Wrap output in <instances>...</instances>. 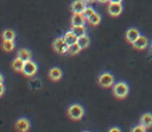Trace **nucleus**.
<instances>
[{"label":"nucleus","mask_w":152,"mask_h":132,"mask_svg":"<svg viewBox=\"0 0 152 132\" xmlns=\"http://www.w3.org/2000/svg\"><path fill=\"white\" fill-rule=\"evenodd\" d=\"M16 36V32L12 29H4L1 34L2 40H15Z\"/></svg>","instance_id":"17"},{"label":"nucleus","mask_w":152,"mask_h":132,"mask_svg":"<svg viewBox=\"0 0 152 132\" xmlns=\"http://www.w3.org/2000/svg\"><path fill=\"white\" fill-rule=\"evenodd\" d=\"M132 44L137 50H145L147 48V46H148V39H147L146 36L140 35Z\"/></svg>","instance_id":"8"},{"label":"nucleus","mask_w":152,"mask_h":132,"mask_svg":"<svg viewBox=\"0 0 152 132\" xmlns=\"http://www.w3.org/2000/svg\"><path fill=\"white\" fill-rule=\"evenodd\" d=\"M36 72H37V64L33 60L30 59V60L24 62L22 72H21V73H23V75L26 78H32L33 75H35Z\"/></svg>","instance_id":"4"},{"label":"nucleus","mask_w":152,"mask_h":132,"mask_svg":"<svg viewBox=\"0 0 152 132\" xmlns=\"http://www.w3.org/2000/svg\"><path fill=\"white\" fill-rule=\"evenodd\" d=\"M70 30L76 34L78 37H80V36H82V35H85V34H86V31H87L85 25H80V26H72V29H70Z\"/></svg>","instance_id":"20"},{"label":"nucleus","mask_w":152,"mask_h":132,"mask_svg":"<svg viewBox=\"0 0 152 132\" xmlns=\"http://www.w3.org/2000/svg\"><path fill=\"white\" fill-rule=\"evenodd\" d=\"M145 130H146V127L143 126L142 124L137 125L136 127H134V128L132 129V131H134V132H143V131H145Z\"/></svg>","instance_id":"24"},{"label":"nucleus","mask_w":152,"mask_h":132,"mask_svg":"<svg viewBox=\"0 0 152 132\" xmlns=\"http://www.w3.org/2000/svg\"><path fill=\"white\" fill-rule=\"evenodd\" d=\"M100 20H102V18H100L99 14H97L96 12H94L93 14H92L91 16L89 17L88 19H87V21H88V22L90 23L91 25H93V26H96V25L99 24Z\"/></svg>","instance_id":"21"},{"label":"nucleus","mask_w":152,"mask_h":132,"mask_svg":"<svg viewBox=\"0 0 152 132\" xmlns=\"http://www.w3.org/2000/svg\"><path fill=\"white\" fill-rule=\"evenodd\" d=\"M86 3H92V2H94V1H96V0H84Z\"/></svg>","instance_id":"29"},{"label":"nucleus","mask_w":152,"mask_h":132,"mask_svg":"<svg viewBox=\"0 0 152 132\" xmlns=\"http://www.w3.org/2000/svg\"><path fill=\"white\" fill-rule=\"evenodd\" d=\"M96 1L100 2V3H106V2H108L109 0H96Z\"/></svg>","instance_id":"30"},{"label":"nucleus","mask_w":152,"mask_h":132,"mask_svg":"<svg viewBox=\"0 0 152 132\" xmlns=\"http://www.w3.org/2000/svg\"><path fill=\"white\" fill-rule=\"evenodd\" d=\"M119 131H120L119 128H111L110 129V132H119Z\"/></svg>","instance_id":"27"},{"label":"nucleus","mask_w":152,"mask_h":132,"mask_svg":"<svg viewBox=\"0 0 152 132\" xmlns=\"http://www.w3.org/2000/svg\"><path fill=\"white\" fill-rule=\"evenodd\" d=\"M140 122H141L140 124H142L143 126H145L146 128L151 127L152 126V114H150V112L144 114L142 117H141Z\"/></svg>","instance_id":"16"},{"label":"nucleus","mask_w":152,"mask_h":132,"mask_svg":"<svg viewBox=\"0 0 152 132\" xmlns=\"http://www.w3.org/2000/svg\"><path fill=\"white\" fill-rule=\"evenodd\" d=\"M89 44H90V38H89L88 35H82L80 37H78V40H77V44L81 48V50H84V49L88 48Z\"/></svg>","instance_id":"14"},{"label":"nucleus","mask_w":152,"mask_h":132,"mask_svg":"<svg viewBox=\"0 0 152 132\" xmlns=\"http://www.w3.org/2000/svg\"><path fill=\"white\" fill-rule=\"evenodd\" d=\"M122 10H123V6L121 3H110L108 6L109 14L113 17H118L119 15H121Z\"/></svg>","instance_id":"10"},{"label":"nucleus","mask_w":152,"mask_h":132,"mask_svg":"<svg viewBox=\"0 0 152 132\" xmlns=\"http://www.w3.org/2000/svg\"><path fill=\"white\" fill-rule=\"evenodd\" d=\"M23 65H24V61L21 60L20 58H18V57L12 62V68L17 72H22Z\"/></svg>","instance_id":"19"},{"label":"nucleus","mask_w":152,"mask_h":132,"mask_svg":"<svg viewBox=\"0 0 152 132\" xmlns=\"http://www.w3.org/2000/svg\"><path fill=\"white\" fill-rule=\"evenodd\" d=\"M115 78L110 72H104L98 76V84L104 88H110L114 85Z\"/></svg>","instance_id":"5"},{"label":"nucleus","mask_w":152,"mask_h":132,"mask_svg":"<svg viewBox=\"0 0 152 132\" xmlns=\"http://www.w3.org/2000/svg\"><path fill=\"white\" fill-rule=\"evenodd\" d=\"M17 57L20 58L21 60H23L24 62L30 60L32 57V53L31 51H29L28 49H20L17 53Z\"/></svg>","instance_id":"13"},{"label":"nucleus","mask_w":152,"mask_h":132,"mask_svg":"<svg viewBox=\"0 0 152 132\" xmlns=\"http://www.w3.org/2000/svg\"><path fill=\"white\" fill-rule=\"evenodd\" d=\"M140 35H141L140 31L136 28H129L125 33L126 40H127L128 42H130V44H132V42H134Z\"/></svg>","instance_id":"12"},{"label":"nucleus","mask_w":152,"mask_h":132,"mask_svg":"<svg viewBox=\"0 0 152 132\" xmlns=\"http://www.w3.org/2000/svg\"><path fill=\"white\" fill-rule=\"evenodd\" d=\"M63 38H64V40L67 42L68 46H72V44H77V40H78V36H77L74 32H72V30L67 31V32L64 34Z\"/></svg>","instance_id":"15"},{"label":"nucleus","mask_w":152,"mask_h":132,"mask_svg":"<svg viewBox=\"0 0 152 132\" xmlns=\"http://www.w3.org/2000/svg\"><path fill=\"white\" fill-rule=\"evenodd\" d=\"M15 44L14 40H2L1 42V49L4 52H12L15 50Z\"/></svg>","instance_id":"18"},{"label":"nucleus","mask_w":152,"mask_h":132,"mask_svg":"<svg viewBox=\"0 0 152 132\" xmlns=\"http://www.w3.org/2000/svg\"><path fill=\"white\" fill-rule=\"evenodd\" d=\"M3 82H4V76H3V74L0 72V84H1V83H3Z\"/></svg>","instance_id":"28"},{"label":"nucleus","mask_w":152,"mask_h":132,"mask_svg":"<svg viewBox=\"0 0 152 132\" xmlns=\"http://www.w3.org/2000/svg\"><path fill=\"white\" fill-rule=\"evenodd\" d=\"M49 78L53 82H59L62 78V70L59 67H52L48 72Z\"/></svg>","instance_id":"9"},{"label":"nucleus","mask_w":152,"mask_h":132,"mask_svg":"<svg viewBox=\"0 0 152 132\" xmlns=\"http://www.w3.org/2000/svg\"><path fill=\"white\" fill-rule=\"evenodd\" d=\"M86 21L87 19L83 14H72V19H70V24L72 26H80V25H85Z\"/></svg>","instance_id":"11"},{"label":"nucleus","mask_w":152,"mask_h":132,"mask_svg":"<svg viewBox=\"0 0 152 132\" xmlns=\"http://www.w3.org/2000/svg\"><path fill=\"white\" fill-rule=\"evenodd\" d=\"M110 3H121L122 0H109Z\"/></svg>","instance_id":"26"},{"label":"nucleus","mask_w":152,"mask_h":132,"mask_svg":"<svg viewBox=\"0 0 152 132\" xmlns=\"http://www.w3.org/2000/svg\"><path fill=\"white\" fill-rule=\"evenodd\" d=\"M80 52H81V48L77 44H72V46H69L67 54L70 55V56H76V55L79 54Z\"/></svg>","instance_id":"22"},{"label":"nucleus","mask_w":152,"mask_h":132,"mask_svg":"<svg viewBox=\"0 0 152 132\" xmlns=\"http://www.w3.org/2000/svg\"><path fill=\"white\" fill-rule=\"evenodd\" d=\"M15 128L18 131H22V132L29 131V129H30V122L26 118H20L15 123Z\"/></svg>","instance_id":"7"},{"label":"nucleus","mask_w":152,"mask_h":132,"mask_svg":"<svg viewBox=\"0 0 152 132\" xmlns=\"http://www.w3.org/2000/svg\"><path fill=\"white\" fill-rule=\"evenodd\" d=\"M4 92H5V86L3 85V83H1V84H0V97L3 96Z\"/></svg>","instance_id":"25"},{"label":"nucleus","mask_w":152,"mask_h":132,"mask_svg":"<svg viewBox=\"0 0 152 132\" xmlns=\"http://www.w3.org/2000/svg\"><path fill=\"white\" fill-rule=\"evenodd\" d=\"M52 48L57 54L64 55V54H67L69 46H68L67 42L64 40L63 36H62V37H57L56 39H54V41L52 44Z\"/></svg>","instance_id":"3"},{"label":"nucleus","mask_w":152,"mask_h":132,"mask_svg":"<svg viewBox=\"0 0 152 132\" xmlns=\"http://www.w3.org/2000/svg\"><path fill=\"white\" fill-rule=\"evenodd\" d=\"M84 108L81 104L75 103L72 104L69 107L67 108V116L69 117V119L74 121H79L83 118L84 116Z\"/></svg>","instance_id":"1"},{"label":"nucleus","mask_w":152,"mask_h":132,"mask_svg":"<svg viewBox=\"0 0 152 132\" xmlns=\"http://www.w3.org/2000/svg\"><path fill=\"white\" fill-rule=\"evenodd\" d=\"M94 12H95V10H94L93 8L90 7V6H87V7L85 8L84 12H83V15H84V17H85V18H86V19H88L89 17H90L91 15L93 14Z\"/></svg>","instance_id":"23"},{"label":"nucleus","mask_w":152,"mask_h":132,"mask_svg":"<svg viewBox=\"0 0 152 132\" xmlns=\"http://www.w3.org/2000/svg\"><path fill=\"white\" fill-rule=\"evenodd\" d=\"M86 7L87 3L84 0H75L70 4V10L72 12V14H83Z\"/></svg>","instance_id":"6"},{"label":"nucleus","mask_w":152,"mask_h":132,"mask_svg":"<svg viewBox=\"0 0 152 132\" xmlns=\"http://www.w3.org/2000/svg\"><path fill=\"white\" fill-rule=\"evenodd\" d=\"M128 91H129V88H128L127 84L124 82H119L113 85V94L119 99L125 98L128 94Z\"/></svg>","instance_id":"2"}]
</instances>
